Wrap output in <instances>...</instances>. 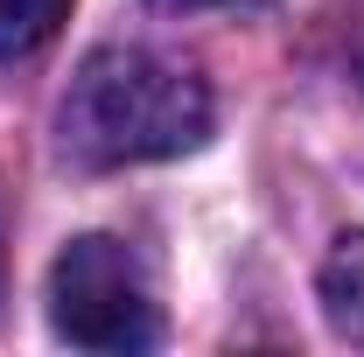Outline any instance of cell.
<instances>
[{
    "mask_svg": "<svg viewBox=\"0 0 364 357\" xmlns=\"http://www.w3.org/2000/svg\"><path fill=\"white\" fill-rule=\"evenodd\" d=\"M63 154L85 169H127V161H168L210 134V91L154 49H98L77 63L56 112Z\"/></svg>",
    "mask_w": 364,
    "mask_h": 357,
    "instance_id": "cell-1",
    "label": "cell"
},
{
    "mask_svg": "<svg viewBox=\"0 0 364 357\" xmlns=\"http://www.w3.org/2000/svg\"><path fill=\"white\" fill-rule=\"evenodd\" d=\"M49 329L70 343V351H154L161 343V309H154V287L140 273L134 245L85 231L56 252L49 267Z\"/></svg>",
    "mask_w": 364,
    "mask_h": 357,
    "instance_id": "cell-2",
    "label": "cell"
},
{
    "mask_svg": "<svg viewBox=\"0 0 364 357\" xmlns=\"http://www.w3.org/2000/svg\"><path fill=\"white\" fill-rule=\"evenodd\" d=\"M63 14H70V0H0V56L14 63V56L43 49L63 28Z\"/></svg>",
    "mask_w": 364,
    "mask_h": 357,
    "instance_id": "cell-3",
    "label": "cell"
},
{
    "mask_svg": "<svg viewBox=\"0 0 364 357\" xmlns=\"http://www.w3.org/2000/svg\"><path fill=\"white\" fill-rule=\"evenodd\" d=\"M161 14H196V7H231V0H154Z\"/></svg>",
    "mask_w": 364,
    "mask_h": 357,
    "instance_id": "cell-4",
    "label": "cell"
}]
</instances>
